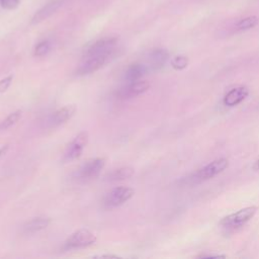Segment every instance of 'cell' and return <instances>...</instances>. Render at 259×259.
<instances>
[{"instance_id":"cell-22","label":"cell","mask_w":259,"mask_h":259,"mask_svg":"<svg viewBox=\"0 0 259 259\" xmlns=\"http://www.w3.org/2000/svg\"><path fill=\"white\" fill-rule=\"evenodd\" d=\"M12 80H13V76L12 75H9V76H7V77H5V78L0 80V93L5 92L9 88V86L12 83Z\"/></svg>"},{"instance_id":"cell-24","label":"cell","mask_w":259,"mask_h":259,"mask_svg":"<svg viewBox=\"0 0 259 259\" xmlns=\"http://www.w3.org/2000/svg\"><path fill=\"white\" fill-rule=\"evenodd\" d=\"M8 149H9V145H8V144L4 145V146L0 149V157H1V156H3V155L8 151Z\"/></svg>"},{"instance_id":"cell-14","label":"cell","mask_w":259,"mask_h":259,"mask_svg":"<svg viewBox=\"0 0 259 259\" xmlns=\"http://www.w3.org/2000/svg\"><path fill=\"white\" fill-rule=\"evenodd\" d=\"M51 223V220L49 218H45V217H37V218H33L29 221H27L24 225H23V232L25 234H33V233H37L44 229H46Z\"/></svg>"},{"instance_id":"cell-15","label":"cell","mask_w":259,"mask_h":259,"mask_svg":"<svg viewBox=\"0 0 259 259\" xmlns=\"http://www.w3.org/2000/svg\"><path fill=\"white\" fill-rule=\"evenodd\" d=\"M148 71V68L140 63H135L132 64L127 70L125 71V80L128 82H135L138 80H141V78L146 74V72Z\"/></svg>"},{"instance_id":"cell-18","label":"cell","mask_w":259,"mask_h":259,"mask_svg":"<svg viewBox=\"0 0 259 259\" xmlns=\"http://www.w3.org/2000/svg\"><path fill=\"white\" fill-rule=\"evenodd\" d=\"M257 22H258V18L254 15H251L239 20L236 24V28L238 30H247L254 27L257 24Z\"/></svg>"},{"instance_id":"cell-20","label":"cell","mask_w":259,"mask_h":259,"mask_svg":"<svg viewBox=\"0 0 259 259\" xmlns=\"http://www.w3.org/2000/svg\"><path fill=\"white\" fill-rule=\"evenodd\" d=\"M188 65V59L185 56H176L171 60V66L175 70H183Z\"/></svg>"},{"instance_id":"cell-13","label":"cell","mask_w":259,"mask_h":259,"mask_svg":"<svg viewBox=\"0 0 259 259\" xmlns=\"http://www.w3.org/2000/svg\"><path fill=\"white\" fill-rule=\"evenodd\" d=\"M168 58L169 54L164 49H155L151 51L148 57L149 68L153 71H158L162 69L165 66Z\"/></svg>"},{"instance_id":"cell-8","label":"cell","mask_w":259,"mask_h":259,"mask_svg":"<svg viewBox=\"0 0 259 259\" xmlns=\"http://www.w3.org/2000/svg\"><path fill=\"white\" fill-rule=\"evenodd\" d=\"M229 166V161L225 158H220L217 160H213L203 168L199 169L195 174H194V180H207L210 179L218 174L222 173L224 170H226Z\"/></svg>"},{"instance_id":"cell-1","label":"cell","mask_w":259,"mask_h":259,"mask_svg":"<svg viewBox=\"0 0 259 259\" xmlns=\"http://www.w3.org/2000/svg\"><path fill=\"white\" fill-rule=\"evenodd\" d=\"M96 236L88 229H79L65 241V250H75L87 248L96 243Z\"/></svg>"},{"instance_id":"cell-17","label":"cell","mask_w":259,"mask_h":259,"mask_svg":"<svg viewBox=\"0 0 259 259\" xmlns=\"http://www.w3.org/2000/svg\"><path fill=\"white\" fill-rule=\"evenodd\" d=\"M21 117V110H16L10 113L5 119L0 122V130H7L14 125Z\"/></svg>"},{"instance_id":"cell-21","label":"cell","mask_w":259,"mask_h":259,"mask_svg":"<svg viewBox=\"0 0 259 259\" xmlns=\"http://www.w3.org/2000/svg\"><path fill=\"white\" fill-rule=\"evenodd\" d=\"M20 0H0L1 7L6 10L15 9L19 5Z\"/></svg>"},{"instance_id":"cell-2","label":"cell","mask_w":259,"mask_h":259,"mask_svg":"<svg viewBox=\"0 0 259 259\" xmlns=\"http://www.w3.org/2000/svg\"><path fill=\"white\" fill-rule=\"evenodd\" d=\"M256 211H257L256 206L254 205L247 206L225 217L220 224L226 229H237L244 226L247 222H249L254 217Z\"/></svg>"},{"instance_id":"cell-4","label":"cell","mask_w":259,"mask_h":259,"mask_svg":"<svg viewBox=\"0 0 259 259\" xmlns=\"http://www.w3.org/2000/svg\"><path fill=\"white\" fill-rule=\"evenodd\" d=\"M105 165L104 158H95L86 161L76 172V178L79 181L86 182L96 178Z\"/></svg>"},{"instance_id":"cell-12","label":"cell","mask_w":259,"mask_h":259,"mask_svg":"<svg viewBox=\"0 0 259 259\" xmlns=\"http://www.w3.org/2000/svg\"><path fill=\"white\" fill-rule=\"evenodd\" d=\"M62 5V0H53L38 9L31 18V24H37L53 15Z\"/></svg>"},{"instance_id":"cell-16","label":"cell","mask_w":259,"mask_h":259,"mask_svg":"<svg viewBox=\"0 0 259 259\" xmlns=\"http://www.w3.org/2000/svg\"><path fill=\"white\" fill-rule=\"evenodd\" d=\"M134 174V169L131 167H120L118 169H115L108 173L106 175V180L108 181H121L125 180Z\"/></svg>"},{"instance_id":"cell-7","label":"cell","mask_w":259,"mask_h":259,"mask_svg":"<svg viewBox=\"0 0 259 259\" xmlns=\"http://www.w3.org/2000/svg\"><path fill=\"white\" fill-rule=\"evenodd\" d=\"M87 143H88V133L84 131L79 133L74 138V140L67 146L66 151L64 153V157H63L64 161L70 162L78 159L81 156L83 149L86 147Z\"/></svg>"},{"instance_id":"cell-10","label":"cell","mask_w":259,"mask_h":259,"mask_svg":"<svg viewBox=\"0 0 259 259\" xmlns=\"http://www.w3.org/2000/svg\"><path fill=\"white\" fill-rule=\"evenodd\" d=\"M76 111H77V107L74 104L65 105L59 108L58 110L53 112L48 118L47 120L48 125L50 127L59 126L60 124H63L66 121H68L76 113Z\"/></svg>"},{"instance_id":"cell-3","label":"cell","mask_w":259,"mask_h":259,"mask_svg":"<svg viewBox=\"0 0 259 259\" xmlns=\"http://www.w3.org/2000/svg\"><path fill=\"white\" fill-rule=\"evenodd\" d=\"M117 46L116 37H103L100 38L91 45H89L83 55H96V56H104L106 58H110L114 53Z\"/></svg>"},{"instance_id":"cell-5","label":"cell","mask_w":259,"mask_h":259,"mask_svg":"<svg viewBox=\"0 0 259 259\" xmlns=\"http://www.w3.org/2000/svg\"><path fill=\"white\" fill-rule=\"evenodd\" d=\"M108 58L96 55H83L75 74L77 76H85L98 71L106 62Z\"/></svg>"},{"instance_id":"cell-25","label":"cell","mask_w":259,"mask_h":259,"mask_svg":"<svg viewBox=\"0 0 259 259\" xmlns=\"http://www.w3.org/2000/svg\"><path fill=\"white\" fill-rule=\"evenodd\" d=\"M98 258H120L117 255H111V254H104V255H100V256H96Z\"/></svg>"},{"instance_id":"cell-6","label":"cell","mask_w":259,"mask_h":259,"mask_svg":"<svg viewBox=\"0 0 259 259\" xmlns=\"http://www.w3.org/2000/svg\"><path fill=\"white\" fill-rule=\"evenodd\" d=\"M135 190L126 186H118L112 188L104 197V205L107 207H115L121 205L133 197Z\"/></svg>"},{"instance_id":"cell-23","label":"cell","mask_w":259,"mask_h":259,"mask_svg":"<svg viewBox=\"0 0 259 259\" xmlns=\"http://www.w3.org/2000/svg\"><path fill=\"white\" fill-rule=\"evenodd\" d=\"M198 258H225L226 255L218 254V253H204L197 256Z\"/></svg>"},{"instance_id":"cell-19","label":"cell","mask_w":259,"mask_h":259,"mask_svg":"<svg viewBox=\"0 0 259 259\" xmlns=\"http://www.w3.org/2000/svg\"><path fill=\"white\" fill-rule=\"evenodd\" d=\"M51 50V45L48 40H41L39 41L35 48H34V52L33 55L36 57H42L45 55H47L49 53V51Z\"/></svg>"},{"instance_id":"cell-26","label":"cell","mask_w":259,"mask_h":259,"mask_svg":"<svg viewBox=\"0 0 259 259\" xmlns=\"http://www.w3.org/2000/svg\"><path fill=\"white\" fill-rule=\"evenodd\" d=\"M253 169H254V170H259V159L254 163V165H253Z\"/></svg>"},{"instance_id":"cell-9","label":"cell","mask_w":259,"mask_h":259,"mask_svg":"<svg viewBox=\"0 0 259 259\" xmlns=\"http://www.w3.org/2000/svg\"><path fill=\"white\" fill-rule=\"evenodd\" d=\"M150 87V84L144 80H138L135 82H128L125 86L119 88L116 92V96L120 99H128L137 97L145 93Z\"/></svg>"},{"instance_id":"cell-11","label":"cell","mask_w":259,"mask_h":259,"mask_svg":"<svg viewBox=\"0 0 259 259\" xmlns=\"http://www.w3.org/2000/svg\"><path fill=\"white\" fill-rule=\"evenodd\" d=\"M248 94H249V89L246 86L244 85L237 86L226 93V95L224 96L223 102L226 106L233 107L240 104L243 100H245Z\"/></svg>"}]
</instances>
